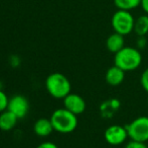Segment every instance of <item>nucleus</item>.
<instances>
[{
	"label": "nucleus",
	"instance_id": "obj_1",
	"mask_svg": "<svg viewBox=\"0 0 148 148\" xmlns=\"http://www.w3.org/2000/svg\"><path fill=\"white\" fill-rule=\"evenodd\" d=\"M142 54L136 47H126L114 55V65L125 72L134 71L142 64Z\"/></svg>",
	"mask_w": 148,
	"mask_h": 148
},
{
	"label": "nucleus",
	"instance_id": "obj_2",
	"mask_svg": "<svg viewBox=\"0 0 148 148\" xmlns=\"http://www.w3.org/2000/svg\"><path fill=\"white\" fill-rule=\"evenodd\" d=\"M51 124L55 131L60 134L74 132L78 127V117L64 108L58 109L51 116Z\"/></svg>",
	"mask_w": 148,
	"mask_h": 148
},
{
	"label": "nucleus",
	"instance_id": "obj_3",
	"mask_svg": "<svg viewBox=\"0 0 148 148\" xmlns=\"http://www.w3.org/2000/svg\"><path fill=\"white\" fill-rule=\"evenodd\" d=\"M45 88L53 97L58 99H64L72 90L69 78L60 72L49 74L45 79Z\"/></svg>",
	"mask_w": 148,
	"mask_h": 148
},
{
	"label": "nucleus",
	"instance_id": "obj_4",
	"mask_svg": "<svg viewBox=\"0 0 148 148\" xmlns=\"http://www.w3.org/2000/svg\"><path fill=\"white\" fill-rule=\"evenodd\" d=\"M135 18L130 11L118 9L112 15L111 26L115 33L127 36L134 31Z\"/></svg>",
	"mask_w": 148,
	"mask_h": 148
},
{
	"label": "nucleus",
	"instance_id": "obj_5",
	"mask_svg": "<svg viewBox=\"0 0 148 148\" xmlns=\"http://www.w3.org/2000/svg\"><path fill=\"white\" fill-rule=\"evenodd\" d=\"M129 138L132 141L146 143L148 141V117L139 116L126 125Z\"/></svg>",
	"mask_w": 148,
	"mask_h": 148
},
{
	"label": "nucleus",
	"instance_id": "obj_6",
	"mask_svg": "<svg viewBox=\"0 0 148 148\" xmlns=\"http://www.w3.org/2000/svg\"><path fill=\"white\" fill-rule=\"evenodd\" d=\"M129 138L126 126L123 127L121 125H111L104 132V139L110 145L119 146L126 142Z\"/></svg>",
	"mask_w": 148,
	"mask_h": 148
},
{
	"label": "nucleus",
	"instance_id": "obj_7",
	"mask_svg": "<svg viewBox=\"0 0 148 148\" xmlns=\"http://www.w3.org/2000/svg\"><path fill=\"white\" fill-rule=\"evenodd\" d=\"M7 110L13 113L18 119H22L29 112V103L23 95H14L11 99H9Z\"/></svg>",
	"mask_w": 148,
	"mask_h": 148
},
{
	"label": "nucleus",
	"instance_id": "obj_8",
	"mask_svg": "<svg viewBox=\"0 0 148 148\" xmlns=\"http://www.w3.org/2000/svg\"><path fill=\"white\" fill-rule=\"evenodd\" d=\"M64 108L66 109L68 111L72 112L75 115H81L86 111V101L81 95L77 94V93H72L68 94L64 99Z\"/></svg>",
	"mask_w": 148,
	"mask_h": 148
},
{
	"label": "nucleus",
	"instance_id": "obj_9",
	"mask_svg": "<svg viewBox=\"0 0 148 148\" xmlns=\"http://www.w3.org/2000/svg\"><path fill=\"white\" fill-rule=\"evenodd\" d=\"M125 73L126 72L123 71L118 66L113 65L106 71L105 80L110 86H119L124 81Z\"/></svg>",
	"mask_w": 148,
	"mask_h": 148
},
{
	"label": "nucleus",
	"instance_id": "obj_10",
	"mask_svg": "<svg viewBox=\"0 0 148 148\" xmlns=\"http://www.w3.org/2000/svg\"><path fill=\"white\" fill-rule=\"evenodd\" d=\"M55 131L51 119L40 118L35 121L33 125V132L38 137H47Z\"/></svg>",
	"mask_w": 148,
	"mask_h": 148
},
{
	"label": "nucleus",
	"instance_id": "obj_11",
	"mask_svg": "<svg viewBox=\"0 0 148 148\" xmlns=\"http://www.w3.org/2000/svg\"><path fill=\"white\" fill-rule=\"evenodd\" d=\"M125 47V39L124 36L114 32L106 40V48L108 51L115 55L117 52L122 50Z\"/></svg>",
	"mask_w": 148,
	"mask_h": 148
},
{
	"label": "nucleus",
	"instance_id": "obj_12",
	"mask_svg": "<svg viewBox=\"0 0 148 148\" xmlns=\"http://www.w3.org/2000/svg\"><path fill=\"white\" fill-rule=\"evenodd\" d=\"M18 120L19 119L9 110L2 112L0 114V130L5 131V132L12 130L16 126Z\"/></svg>",
	"mask_w": 148,
	"mask_h": 148
},
{
	"label": "nucleus",
	"instance_id": "obj_13",
	"mask_svg": "<svg viewBox=\"0 0 148 148\" xmlns=\"http://www.w3.org/2000/svg\"><path fill=\"white\" fill-rule=\"evenodd\" d=\"M133 32L136 34L137 37H146L148 34V14L145 13L135 18Z\"/></svg>",
	"mask_w": 148,
	"mask_h": 148
},
{
	"label": "nucleus",
	"instance_id": "obj_14",
	"mask_svg": "<svg viewBox=\"0 0 148 148\" xmlns=\"http://www.w3.org/2000/svg\"><path fill=\"white\" fill-rule=\"evenodd\" d=\"M113 1L117 9L127 10V11L135 9L141 4V0H113Z\"/></svg>",
	"mask_w": 148,
	"mask_h": 148
},
{
	"label": "nucleus",
	"instance_id": "obj_15",
	"mask_svg": "<svg viewBox=\"0 0 148 148\" xmlns=\"http://www.w3.org/2000/svg\"><path fill=\"white\" fill-rule=\"evenodd\" d=\"M119 107H120V103L118 101V99H109L101 106V113L106 111V114L104 116L110 118L114 113L117 111Z\"/></svg>",
	"mask_w": 148,
	"mask_h": 148
},
{
	"label": "nucleus",
	"instance_id": "obj_16",
	"mask_svg": "<svg viewBox=\"0 0 148 148\" xmlns=\"http://www.w3.org/2000/svg\"><path fill=\"white\" fill-rule=\"evenodd\" d=\"M8 104H9V97L2 89H0V114L8 109Z\"/></svg>",
	"mask_w": 148,
	"mask_h": 148
},
{
	"label": "nucleus",
	"instance_id": "obj_17",
	"mask_svg": "<svg viewBox=\"0 0 148 148\" xmlns=\"http://www.w3.org/2000/svg\"><path fill=\"white\" fill-rule=\"evenodd\" d=\"M140 84L142 88L148 93V67L144 69V71L141 73L140 76Z\"/></svg>",
	"mask_w": 148,
	"mask_h": 148
},
{
	"label": "nucleus",
	"instance_id": "obj_18",
	"mask_svg": "<svg viewBox=\"0 0 148 148\" xmlns=\"http://www.w3.org/2000/svg\"><path fill=\"white\" fill-rule=\"evenodd\" d=\"M124 148H148L147 145L143 142H137V141H132L128 142L125 145Z\"/></svg>",
	"mask_w": 148,
	"mask_h": 148
},
{
	"label": "nucleus",
	"instance_id": "obj_19",
	"mask_svg": "<svg viewBox=\"0 0 148 148\" xmlns=\"http://www.w3.org/2000/svg\"><path fill=\"white\" fill-rule=\"evenodd\" d=\"M147 46L146 37H137L136 40V48L139 50H143Z\"/></svg>",
	"mask_w": 148,
	"mask_h": 148
},
{
	"label": "nucleus",
	"instance_id": "obj_20",
	"mask_svg": "<svg viewBox=\"0 0 148 148\" xmlns=\"http://www.w3.org/2000/svg\"><path fill=\"white\" fill-rule=\"evenodd\" d=\"M36 148H59L57 144H55L53 142H51V141H45V142H42L36 146Z\"/></svg>",
	"mask_w": 148,
	"mask_h": 148
},
{
	"label": "nucleus",
	"instance_id": "obj_21",
	"mask_svg": "<svg viewBox=\"0 0 148 148\" xmlns=\"http://www.w3.org/2000/svg\"><path fill=\"white\" fill-rule=\"evenodd\" d=\"M140 6L142 7L143 11H144L146 14H148V0H141Z\"/></svg>",
	"mask_w": 148,
	"mask_h": 148
},
{
	"label": "nucleus",
	"instance_id": "obj_22",
	"mask_svg": "<svg viewBox=\"0 0 148 148\" xmlns=\"http://www.w3.org/2000/svg\"><path fill=\"white\" fill-rule=\"evenodd\" d=\"M0 89H2V84H1V82H0Z\"/></svg>",
	"mask_w": 148,
	"mask_h": 148
},
{
	"label": "nucleus",
	"instance_id": "obj_23",
	"mask_svg": "<svg viewBox=\"0 0 148 148\" xmlns=\"http://www.w3.org/2000/svg\"><path fill=\"white\" fill-rule=\"evenodd\" d=\"M147 104H148V97H147Z\"/></svg>",
	"mask_w": 148,
	"mask_h": 148
}]
</instances>
